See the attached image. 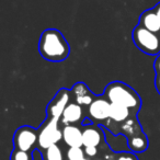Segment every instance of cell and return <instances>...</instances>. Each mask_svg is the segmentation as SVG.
I'll use <instances>...</instances> for the list:
<instances>
[{
  "label": "cell",
  "mask_w": 160,
  "mask_h": 160,
  "mask_svg": "<svg viewBox=\"0 0 160 160\" xmlns=\"http://www.w3.org/2000/svg\"><path fill=\"white\" fill-rule=\"evenodd\" d=\"M138 24L140 27L145 28L146 30L153 32V33H159L160 32V20L157 16V12L155 10V7L151 9L145 10L139 17Z\"/></svg>",
  "instance_id": "13"
},
{
  "label": "cell",
  "mask_w": 160,
  "mask_h": 160,
  "mask_svg": "<svg viewBox=\"0 0 160 160\" xmlns=\"http://www.w3.org/2000/svg\"><path fill=\"white\" fill-rule=\"evenodd\" d=\"M85 149V153H86V157L88 159H94L99 156L100 153V148L99 147H93V146H88V147H83Z\"/></svg>",
  "instance_id": "20"
},
{
  "label": "cell",
  "mask_w": 160,
  "mask_h": 160,
  "mask_svg": "<svg viewBox=\"0 0 160 160\" xmlns=\"http://www.w3.org/2000/svg\"><path fill=\"white\" fill-rule=\"evenodd\" d=\"M137 114V112H135L134 110L129 109L124 105L120 104H114L111 103V109H110V118L109 121L104 123V126L108 127V129L112 131L114 127V125L116 126V135H118V129L120 124H122L123 122H125L126 120H128L131 116Z\"/></svg>",
  "instance_id": "8"
},
{
  "label": "cell",
  "mask_w": 160,
  "mask_h": 160,
  "mask_svg": "<svg viewBox=\"0 0 160 160\" xmlns=\"http://www.w3.org/2000/svg\"><path fill=\"white\" fill-rule=\"evenodd\" d=\"M111 102L104 96H98L87 108V116L97 124L103 125L110 118Z\"/></svg>",
  "instance_id": "6"
},
{
  "label": "cell",
  "mask_w": 160,
  "mask_h": 160,
  "mask_svg": "<svg viewBox=\"0 0 160 160\" xmlns=\"http://www.w3.org/2000/svg\"><path fill=\"white\" fill-rule=\"evenodd\" d=\"M38 52L48 62H62L70 54V46L64 34L56 29L42 32L38 41Z\"/></svg>",
  "instance_id": "1"
},
{
  "label": "cell",
  "mask_w": 160,
  "mask_h": 160,
  "mask_svg": "<svg viewBox=\"0 0 160 160\" xmlns=\"http://www.w3.org/2000/svg\"><path fill=\"white\" fill-rule=\"evenodd\" d=\"M62 142L67 147H83L82 125H62Z\"/></svg>",
  "instance_id": "11"
},
{
  "label": "cell",
  "mask_w": 160,
  "mask_h": 160,
  "mask_svg": "<svg viewBox=\"0 0 160 160\" xmlns=\"http://www.w3.org/2000/svg\"><path fill=\"white\" fill-rule=\"evenodd\" d=\"M114 156L115 155H113V153L111 152V153H108L104 158H99V159H97V160H114Z\"/></svg>",
  "instance_id": "23"
},
{
  "label": "cell",
  "mask_w": 160,
  "mask_h": 160,
  "mask_svg": "<svg viewBox=\"0 0 160 160\" xmlns=\"http://www.w3.org/2000/svg\"><path fill=\"white\" fill-rule=\"evenodd\" d=\"M139 133H142V125L138 122L136 114L131 116L128 120L123 122L122 124H120L118 129V134H123V135H125L127 138L133 135H136V134H139Z\"/></svg>",
  "instance_id": "14"
},
{
  "label": "cell",
  "mask_w": 160,
  "mask_h": 160,
  "mask_svg": "<svg viewBox=\"0 0 160 160\" xmlns=\"http://www.w3.org/2000/svg\"><path fill=\"white\" fill-rule=\"evenodd\" d=\"M38 140V129L31 126H21L14 132L13 147L22 151H33L36 148Z\"/></svg>",
  "instance_id": "5"
},
{
  "label": "cell",
  "mask_w": 160,
  "mask_h": 160,
  "mask_svg": "<svg viewBox=\"0 0 160 160\" xmlns=\"http://www.w3.org/2000/svg\"><path fill=\"white\" fill-rule=\"evenodd\" d=\"M153 69H155L156 73H160V54L156 57L155 62H153Z\"/></svg>",
  "instance_id": "21"
},
{
  "label": "cell",
  "mask_w": 160,
  "mask_h": 160,
  "mask_svg": "<svg viewBox=\"0 0 160 160\" xmlns=\"http://www.w3.org/2000/svg\"><path fill=\"white\" fill-rule=\"evenodd\" d=\"M127 144L133 152H144L148 148V138L142 132L127 138Z\"/></svg>",
  "instance_id": "15"
},
{
  "label": "cell",
  "mask_w": 160,
  "mask_h": 160,
  "mask_svg": "<svg viewBox=\"0 0 160 160\" xmlns=\"http://www.w3.org/2000/svg\"><path fill=\"white\" fill-rule=\"evenodd\" d=\"M103 96L111 103L127 107L138 112L142 108V99L139 94L128 85L121 81H113L105 87Z\"/></svg>",
  "instance_id": "2"
},
{
  "label": "cell",
  "mask_w": 160,
  "mask_h": 160,
  "mask_svg": "<svg viewBox=\"0 0 160 160\" xmlns=\"http://www.w3.org/2000/svg\"><path fill=\"white\" fill-rule=\"evenodd\" d=\"M71 92V99L78 104L82 105V107L88 108L93 100L97 98L88 88V86L83 82H77L72 86L70 89Z\"/></svg>",
  "instance_id": "12"
},
{
  "label": "cell",
  "mask_w": 160,
  "mask_h": 160,
  "mask_svg": "<svg viewBox=\"0 0 160 160\" xmlns=\"http://www.w3.org/2000/svg\"><path fill=\"white\" fill-rule=\"evenodd\" d=\"M82 140L83 147L93 146L100 147L105 142V136L103 129L100 125L93 124H82Z\"/></svg>",
  "instance_id": "9"
},
{
  "label": "cell",
  "mask_w": 160,
  "mask_h": 160,
  "mask_svg": "<svg viewBox=\"0 0 160 160\" xmlns=\"http://www.w3.org/2000/svg\"><path fill=\"white\" fill-rule=\"evenodd\" d=\"M40 152L42 155V160H66V155L58 144L53 145Z\"/></svg>",
  "instance_id": "16"
},
{
  "label": "cell",
  "mask_w": 160,
  "mask_h": 160,
  "mask_svg": "<svg viewBox=\"0 0 160 160\" xmlns=\"http://www.w3.org/2000/svg\"><path fill=\"white\" fill-rule=\"evenodd\" d=\"M114 160H138L137 156L132 151H123V152H118L114 156Z\"/></svg>",
  "instance_id": "19"
},
{
  "label": "cell",
  "mask_w": 160,
  "mask_h": 160,
  "mask_svg": "<svg viewBox=\"0 0 160 160\" xmlns=\"http://www.w3.org/2000/svg\"><path fill=\"white\" fill-rule=\"evenodd\" d=\"M85 118L86 115L85 111H83V107L78 104L77 102H75L71 99L70 102L67 104V107L65 108L64 112H62V115L60 118V123L62 125H82Z\"/></svg>",
  "instance_id": "10"
},
{
  "label": "cell",
  "mask_w": 160,
  "mask_h": 160,
  "mask_svg": "<svg viewBox=\"0 0 160 160\" xmlns=\"http://www.w3.org/2000/svg\"><path fill=\"white\" fill-rule=\"evenodd\" d=\"M71 100V92L70 90L66 88H62L59 91L56 93V96L53 98V100L48 103L46 109L47 118L59 120L62 115L65 108L67 107Z\"/></svg>",
  "instance_id": "7"
},
{
  "label": "cell",
  "mask_w": 160,
  "mask_h": 160,
  "mask_svg": "<svg viewBox=\"0 0 160 160\" xmlns=\"http://www.w3.org/2000/svg\"><path fill=\"white\" fill-rule=\"evenodd\" d=\"M155 87L157 92L160 94V73H156L155 77Z\"/></svg>",
  "instance_id": "22"
},
{
  "label": "cell",
  "mask_w": 160,
  "mask_h": 160,
  "mask_svg": "<svg viewBox=\"0 0 160 160\" xmlns=\"http://www.w3.org/2000/svg\"><path fill=\"white\" fill-rule=\"evenodd\" d=\"M62 139V132L60 121L47 118L46 121L38 128V140L36 150L42 151L48 147L56 145Z\"/></svg>",
  "instance_id": "4"
},
{
  "label": "cell",
  "mask_w": 160,
  "mask_h": 160,
  "mask_svg": "<svg viewBox=\"0 0 160 160\" xmlns=\"http://www.w3.org/2000/svg\"><path fill=\"white\" fill-rule=\"evenodd\" d=\"M66 160H85L87 159L83 147H68L65 151Z\"/></svg>",
  "instance_id": "17"
},
{
  "label": "cell",
  "mask_w": 160,
  "mask_h": 160,
  "mask_svg": "<svg viewBox=\"0 0 160 160\" xmlns=\"http://www.w3.org/2000/svg\"><path fill=\"white\" fill-rule=\"evenodd\" d=\"M32 152L33 151H22L18 150V149H13V151L11 152L10 160H33Z\"/></svg>",
  "instance_id": "18"
},
{
  "label": "cell",
  "mask_w": 160,
  "mask_h": 160,
  "mask_svg": "<svg viewBox=\"0 0 160 160\" xmlns=\"http://www.w3.org/2000/svg\"><path fill=\"white\" fill-rule=\"evenodd\" d=\"M132 38L136 47L146 55L156 56L160 54V36L158 33H153L137 24L134 28Z\"/></svg>",
  "instance_id": "3"
},
{
  "label": "cell",
  "mask_w": 160,
  "mask_h": 160,
  "mask_svg": "<svg viewBox=\"0 0 160 160\" xmlns=\"http://www.w3.org/2000/svg\"><path fill=\"white\" fill-rule=\"evenodd\" d=\"M85 160H91V159H88V158H87V159H85Z\"/></svg>",
  "instance_id": "24"
}]
</instances>
